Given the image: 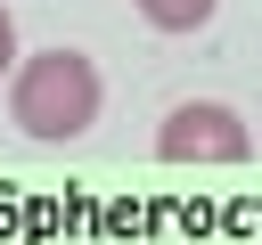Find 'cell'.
Listing matches in <instances>:
<instances>
[{
    "mask_svg": "<svg viewBox=\"0 0 262 245\" xmlns=\"http://www.w3.org/2000/svg\"><path fill=\"white\" fill-rule=\"evenodd\" d=\"M98 65L82 57V49H33V57H16V74H8V122L25 131V139H41V147H66V139H82L90 122H98Z\"/></svg>",
    "mask_w": 262,
    "mask_h": 245,
    "instance_id": "obj_1",
    "label": "cell"
},
{
    "mask_svg": "<svg viewBox=\"0 0 262 245\" xmlns=\"http://www.w3.org/2000/svg\"><path fill=\"white\" fill-rule=\"evenodd\" d=\"M156 155L164 163H246L254 155V131L237 106L221 98H180L164 122H156Z\"/></svg>",
    "mask_w": 262,
    "mask_h": 245,
    "instance_id": "obj_2",
    "label": "cell"
},
{
    "mask_svg": "<svg viewBox=\"0 0 262 245\" xmlns=\"http://www.w3.org/2000/svg\"><path fill=\"white\" fill-rule=\"evenodd\" d=\"M131 8H139L156 33H196V24L213 16V0H131Z\"/></svg>",
    "mask_w": 262,
    "mask_h": 245,
    "instance_id": "obj_3",
    "label": "cell"
},
{
    "mask_svg": "<svg viewBox=\"0 0 262 245\" xmlns=\"http://www.w3.org/2000/svg\"><path fill=\"white\" fill-rule=\"evenodd\" d=\"M8 74H16V16L0 8V82H8Z\"/></svg>",
    "mask_w": 262,
    "mask_h": 245,
    "instance_id": "obj_4",
    "label": "cell"
}]
</instances>
